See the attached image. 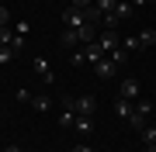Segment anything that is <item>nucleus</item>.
I'll list each match as a JSON object with an SVG mask.
<instances>
[{
	"mask_svg": "<svg viewBox=\"0 0 156 152\" xmlns=\"http://www.w3.org/2000/svg\"><path fill=\"white\" fill-rule=\"evenodd\" d=\"M73 111H76V114H83V118H94V111H97V97H94V93L76 97V100H73Z\"/></svg>",
	"mask_w": 156,
	"mask_h": 152,
	"instance_id": "f257e3e1",
	"label": "nucleus"
},
{
	"mask_svg": "<svg viewBox=\"0 0 156 152\" xmlns=\"http://www.w3.org/2000/svg\"><path fill=\"white\" fill-rule=\"evenodd\" d=\"M62 21H66V28H83L87 24V17H83V11H80V7H66V11H62Z\"/></svg>",
	"mask_w": 156,
	"mask_h": 152,
	"instance_id": "f03ea898",
	"label": "nucleus"
},
{
	"mask_svg": "<svg viewBox=\"0 0 156 152\" xmlns=\"http://www.w3.org/2000/svg\"><path fill=\"white\" fill-rule=\"evenodd\" d=\"M31 66H35V73H38V76L45 79V83H52V79H56V76H52V66H49V59L35 56V59H31Z\"/></svg>",
	"mask_w": 156,
	"mask_h": 152,
	"instance_id": "7ed1b4c3",
	"label": "nucleus"
},
{
	"mask_svg": "<svg viewBox=\"0 0 156 152\" xmlns=\"http://www.w3.org/2000/svg\"><path fill=\"white\" fill-rule=\"evenodd\" d=\"M118 97H125V100H139V79L128 76L125 83H122V90H118Z\"/></svg>",
	"mask_w": 156,
	"mask_h": 152,
	"instance_id": "20e7f679",
	"label": "nucleus"
},
{
	"mask_svg": "<svg viewBox=\"0 0 156 152\" xmlns=\"http://www.w3.org/2000/svg\"><path fill=\"white\" fill-rule=\"evenodd\" d=\"M76 42H80V45H94V42H97V31H94V24H83V28H76Z\"/></svg>",
	"mask_w": 156,
	"mask_h": 152,
	"instance_id": "39448f33",
	"label": "nucleus"
},
{
	"mask_svg": "<svg viewBox=\"0 0 156 152\" xmlns=\"http://www.w3.org/2000/svg\"><path fill=\"white\" fill-rule=\"evenodd\" d=\"M94 73H97L101 79L115 76V62H111V59H101V62H94Z\"/></svg>",
	"mask_w": 156,
	"mask_h": 152,
	"instance_id": "423d86ee",
	"label": "nucleus"
},
{
	"mask_svg": "<svg viewBox=\"0 0 156 152\" xmlns=\"http://www.w3.org/2000/svg\"><path fill=\"white\" fill-rule=\"evenodd\" d=\"M132 14H135V7L128 4V0H118V4H115V17H118V24H122L125 17H132Z\"/></svg>",
	"mask_w": 156,
	"mask_h": 152,
	"instance_id": "0eeeda50",
	"label": "nucleus"
},
{
	"mask_svg": "<svg viewBox=\"0 0 156 152\" xmlns=\"http://www.w3.org/2000/svg\"><path fill=\"white\" fill-rule=\"evenodd\" d=\"M97 45L104 49V52H115V45H118V35H115V31H101V38H97Z\"/></svg>",
	"mask_w": 156,
	"mask_h": 152,
	"instance_id": "6e6552de",
	"label": "nucleus"
},
{
	"mask_svg": "<svg viewBox=\"0 0 156 152\" xmlns=\"http://www.w3.org/2000/svg\"><path fill=\"white\" fill-rule=\"evenodd\" d=\"M132 111H135V104H132V100H125V97H118V100H115V114H118L122 121H125Z\"/></svg>",
	"mask_w": 156,
	"mask_h": 152,
	"instance_id": "1a4fd4ad",
	"label": "nucleus"
},
{
	"mask_svg": "<svg viewBox=\"0 0 156 152\" xmlns=\"http://www.w3.org/2000/svg\"><path fill=\"white\" fill-rule=\"evenodd\" d=\"M83 59L90 62V66H94V62H101V59H104V49H101L97 42H94V45H87V49H83Z\"/></svg>",
	"mask_w": 156,
	"mask_h": 152,
	"instance_id": "9d476101",
	"label": "nucleus"
},
{
	"mask_svg": "<svg viewBox=\"0 0 156 152\" xmlns=\"http://www.w3.org/2000/svg\"><path fill=\"white\" fill-rule=\"evenodd\" d=\"M31 111H38V114H45V111H49V107H52V100H49V97H45V93H38V97H31Z\"/></svg>",
	"mask_w": 156,
	"mask_h": 152,
	"instance_id": "9b49d317",
	"label": "nucleus"
},
{
	"mask_svg": "<svg viewBox=\"0 0 156 152\" xmlns=\"http://www.w3.org/2000/svg\"><path fill=\"white\" fill-rule=\"evenodd\" d=\"M73 128H76L80 135H87V131L94 128V121H90V118H83V114H76V121H73Z\"/></svg>",
	"mask_w": 156,
	"mask_h": 152,
	"instance_id": "f8f14e48",
	"label": "nucleus"
},
{
	"mask_svg": "<svg viewBox=\"0 0 156 152\" xmlns=\"http://www.w3.org/2000/svg\"><path fill=\"white\" fill-rule=\"evenodd\" d=\"M73 121H76V111H73V107H62V114H59V124H62V128H73Z\"/></svg>",
	"mask_w": 156,
	"mask_h": 152,
	"instance_id": "ddd939ff",
	"label": "nucleus"
},
{
	"mask_svg": "<svg viewBox=\"0 0 156 152\" xmlns=\"http://www.w3.org/2000/svg\"><path fill=\"white\" fill-rule=\"evenodd\" d=\"M59 42H62V49H76V45H80V42H76V31H73V28L62 31V38H59Z\"/></svg>",
	"mask_w": 156,
	"mask_h": 152,
	"instance_id": "4468645a",
	"label": "nucleus"
},
{
	"mask_svg": "<svg viewBox=\"0 0 156 152\" xmlns=\"http://www.w3.org/2000/svg\"><path fill=\"white\" fill-rule=\"evenodd\" d=\"M125 121H128V124H132V128H135V131H142V128H146V114H139V111H132V114H128V118H125Z\"/></svg>",
	"mask_w": 156,
	"mask_h": 152,
	"instance_id": "2eb2a0df",
	"label": "nucleus"
},
{
	"mask_svg": "<svg viewBox=\"0 0 156 152\" xmlns=\"http://www.w3.org/2000/svg\"><path fill=\"white\" fill-rule=\"evenodd\" d=\"M139 45H142V49H149V45H156V28H146V31L139 35Z\"/></svg>",
	"mask_w": 156,
	"mask_h": 152,
	"instance_id": "dca6fc26",
	"label": "nucleus"
},
{
	"mask_svg": "<svg viewBox=\"0 0 156 152\" xmlns=\"http://www.w3.org/2000/svg\"><path fill=\"white\" fill-rule=\"evenodd\" d=\"M14 52H17L14 45H0V66H7V62L14 59Z\"/></svg>",
	"mask_w": 156,
	"mask_h": 152,
	"instance_id": "f3484780",
	"label": "nucleus"
},
{
	"mask_svg": "<svg viewBox=\"0 0 156 152\" xmlns=\"http://www.w3.org/2000/svg\"><path fill=\"white\" fill-rule=\"evenodd\" d=\"M115 4H118V0H97V11H101V14H111Z\"/></svg>",
	"mask_w": 156,
	"mask_h": 152,
	"instance_id": "a211bd4d",
	"label": "nucleus"
},
{
	"mask_svg": "<svg viewBox=\"0 0 156 152\" xmlns=\"http://www.w3.org/2000/svg\"><path fill=\"white\" fill-rule=\"evenodd\" d=\"M132 104H135V111H139V114H149V111H153V104L142 100V97H139V100H132Z\"/></svg>",
	"mask_w": 156,
	"mask_h": 152,
	"instance_id": "6ab92c4d",
	"label": "nucleus"
},
{
	"mask_svg": "<svg viewBox=\"0 0 156 152\" xmlns=\"http://www.w3.org/2000/svg\"><path fill=\"white\" fill-rule=\"evenodd\" d=\"M139 135H142V142H146V145H153V142H156V128H142Z\"/></svg>",
	"mask_w": 156,
	"mask_h": 152,
	"instance_id": "aec40b11",
	"label": "nucleus"
},
{
	"mask_svg": "<svg viewBox=\"0 0 156 152\" xmlns=\"http://www.w3.org/2000/svg\"><path fill=\"white\" fill-rule=\"evenodd\" d=\"M14 42V31L11 28H0V45H11Z\"/></svg>",
	"mask_w": 156,
	"mask_h": 152,
	"instance_id": "412c9836",
	"label": "nucleus"
},
{
	"mask_svg": "<svg viewBox=\"0 0 156 152\" xmlns=\"http://www.w3.org/2000/svg\"><path fill=\"white\" fill-rule=\"evenodd\" d=\"M122 49H142V45H139V35H135V38H125Z\"/></svg>",
	"mask_w": 156,
	"mask_h": 152,
	"instance_id": "4be33fe9",
	"label": "nucleus"
},
{
	"mask_svg": "<svg viewBox=\"0 0 156 152\" xmlns=\"http://www.w3.org/2000/svg\"><path fill=\"white\" fill-rule=\"evenodd\" d=\"M111 62H115V66H118V62H125V49H115V52H111Z\"/></svg>",
	"mask_w": 156,
	"mask_h": 152,
	"instance_id": "5701e85b",
	"label": "nucleus"
},
{
	"mask_svg": "<svg viewBox=\"0 0 156 152\" xmlns=\"http://www.w3.org/2000/svg\"><path fill=\"white\" fill-rule=\"evenodd\" d=\"M7 21H11V11H7V7H0V28H7Z\"/></svg>",
	"mask_w": 156,
	"mask_h": 152,
	"instance_id": "b1692460",
	"label": "nucleus"
},
{
	"mask_svg": "<svg viewBox=\"0 0 156 152\" xmlns=\"http://www.w3.org/2000/svg\"><path fill=\"white\" fill-rule=\"evenodd\" d=\"M73 152H94V149H90L87 142H80V145H73Z\"/></svg>",
	"mask_w": 156,
	"mask_h": 152,
	"instance_id": "393cba45",
	"label": "nucleus"
},
{
	"mask_svg": "<svg viewBox=\"0 0 156 152\" xmlns=\"http://www.w3.org/2000/svg\"><path fill=\"white\" fill-rule=\"evenodd\" d=\"M73 7H80V11H83V7H90V0H73Z\"/></svg>",
	"mask_w": 156,
	"mask_h": 152,
	"instance_id": "a878e982",
	"label": "nucleus"
},
{
	"mask_svg": "<svg viewBox=\"0 0 156 152\" xmlns=\"http://www.w3.org/2000/svg\"><path fill=\"white\" fill-rule=\"evenodd\" d=\"M4 152H21V149H17V145H7V149H4Z\"/></svg>",
	"mask_w": 156,
	"mask_h": 152,
	"instance_id": "bb28decb",
	"label": "nucleus"
},
{
	"mask_svg": "<svg viewBox=\"0 0 156 152\" xmlns=\"http://www.w3.org/2000/svg\"><path fill=\"white\" fill-rule=\"evenodd\" d=\"M146 152H156V142H153V145H146Z\"/></svg>",
	"mask_w": 156,
	"mask_h": 152,
	"instance_id": "cd10ccee",
	"label": "nucleus"
},
{
	"mask_svg": "<svg viewBox=\"0 0 156 152\" xmlns=\"http://www.w3.org/2000/svg\"><path fill=\"white\" fill-rule=\"evenodd\" d=\"M146 4H156V0H146Z\"/></svg>",
	"mask_w": 156,
	"mask_h": 152,
	"instance_id": "c85d7f7f",
	"label": "nucleus"
}]
</instances>
